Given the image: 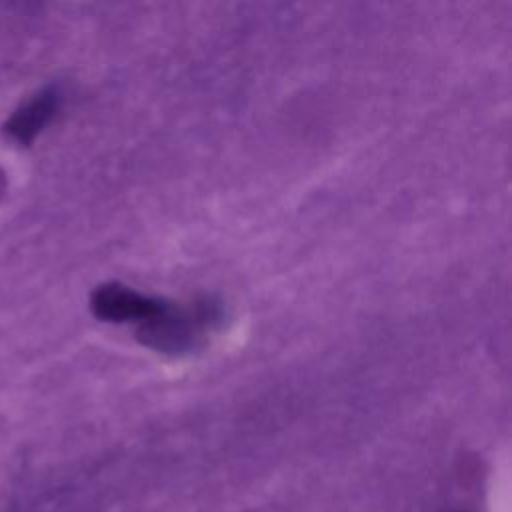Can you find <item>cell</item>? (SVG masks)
<instances>
[{
    "label": "cell",
    "mask_w": 512,
    "mask_h": 512,
    "mask_svg": "<svg viewBox=\"0 0 512 512\" xmlns=\"http://www.w3.org/2000/svg\"><path fill=\"white\" fill-rule=\"evenodd\" d=\"M60 94L54 88H46L36 94L24 108H20L6 124L8 132L18 142H30L56 114Z\"/></svg>",
    "instance_id": "3"
},
{
    "label": "cell",
    "mask_w": 512,
    "mask_h": 512,
    "mask_svg": "<svg viewBox=\"0 0 512 512\" xmlns=\"http://www.w3.org/2000/svg\"><path fill=\"white\" fill-rule=\"evenodd\" d=\"M92 312L106 322H126L138 320L148 322L160 316L168 304L160 298L144 296L122 284H104L94 290L90 300Z\"/></svg>",
    "instance_id": "2"
},
{
    "label": "cell",
    "mask_w": 512,
    "mask_h": 512,
    "mask_svg": "<svg viewBox=\"0 0 512 512\" xmlns=\"http://www.w3.org/2000/svg\"><path fill=\"white\" fill-rule=\"evenodd\" d=\"M220 318V310L218 304H214L210 298L196 302L192 308L180 310V308H172L168 304V308L144 322L138 330V338L160 352H184L188 348L194 346V342L200 338V332L214 324Z\"/></svg>",
    "instance_id": "1"
}]
</instances>
